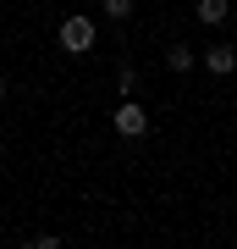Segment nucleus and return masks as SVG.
Instances as JSON below:
<instances>
[{
    "instance_id": "f257e3e1",
    "label": "nucleus",
    "mask_w": 237,
    "mask_h": 249,
    "mask_svg": "<svg viewBox=\"0 0 237 249\" xmlns=\"http://www.w3.org/2000/svg\"><path fill=\"white\" fill-rule=\"evenodd\" d=\"M55 45H61L66 55H88L99 45V28L83 17V11H72V17H61V28H55Z\"/></svg>"
},
{
    "instance_id": "f03ea898",
    "label": "nucleus",
    "mask_w": 237,
    "mask_h": 249,
    "mask_svg": "<svg viewBox=\"0 0 237 249\" xmlns=\"http://www.w3.org/2000/svg\"><path fill=\"white\" fill-rule=\"evenodd\" d=\"M111 127H116L122 139H143V133H149V111H143L138 100H122L116 116H111Z\"/></svg>"
},
{
    "instance_id": "7ed1b4c3",
    "label": "nucleus",
    "mask_w": 237,
    "mask_h": 249,
    "mask_svg": "<svg viewBox=\"0 0 237 249\" xmlns=\"http://www.w3.org/2000/svg\"><path fill=\"white\" fill-rule=\"evenodd\" d=\"M199 61H204V72H210V78H232V72H237V45H210Z\"/></svg>"
},
{
    "instance_id": "20e7f679",
    "label": "nucleus",
    "mask_w": 237,
    "mask_h": 249,
    "mask_svg": "<svg viewBox=\"0 0 237 249\" xmlns=\"http://www.w3.org/2000/svg\"><path fill=\"white\" fill-rule=\"evenodd\" d=\"M166 67L182 78V72H193V67H199V50H193V45H171V50H166Z\"/></svg>"
},
{
    "instance_id": "39448f33",
    "label": "nucleus",
    "mask_w": 237,
    "mask_h": 249,
    "mask_svg": "<svg viewBox=\"0 0 237 249\" xmlns=\"http://www.w3.org/2000/svg\"><path fill=\"white\" fill-rule=\"evenodd\" d=\"M226 17H232V0H199V22L204 28H221Z\"/></svg>"
},
{
    "instance_id": "423d86ee",
    "label": "nucleus",
    "mask_w": 237,
    "mask_h": 249,
    "mask_svg": "<svg viewBox=\"0 0 237 249\" xmlns=\"http://www.w3.org/2000/svg\"><path fill=\"white\" fill-rule=\"evenodd\" d=\"M99 6H105V17H111V22H132L138 0H99Z\"/></svg>"
},
{
    "instance_id": "0eeeda50",
    "label": "nucleus",
    "mask_w": 237,
    "mask_h": 249,
    "mask_svg": "<svg viewBox=\"0 0 237 249\" xmlns=\"http://www.w3.org/2000/svg\"><path fill=\"white\" fill-rule=\"evenodd\" d=\"M116 94H122V100H138V72H132V67L116 72Z\"/></svg>"
},
{
    "instance_id": "6e6552de",
    "label": "nucleus",
    "mask_w": 237,
    "mask_h": 249,
    "mask_svg": "<svg viewBox=\"0 0 237 249\" xmlns=\"http://www.w3.org/2000/svg\"><path fill=\"white\" fill-rule=\"evenodd\" d=\"M0 100H6V78H0Z\"/></svg>"
}]
</instances>
